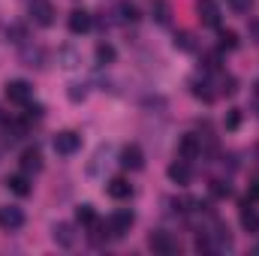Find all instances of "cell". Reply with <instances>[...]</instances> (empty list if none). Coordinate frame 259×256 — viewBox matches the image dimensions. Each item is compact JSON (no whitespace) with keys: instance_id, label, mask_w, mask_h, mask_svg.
Masks as SVG:
<instances>
[{"instance_id":"obj_7","label":"cell","mask_w":259,"mask_h":256,"mask_svg":"<svg viewBox=\"0 0 259 256\" xmlns=\"http://www.w3.org/2000/svg\"><path fill=\"white\" fill-rule=\"evenodd\" d=\"M196 9H199L202 24H208V27L220 24V6H217V0H196Z\"/></svg>"},{"instance_id":"obj_5","label":"cell","mask_w":259,"mask_h":256,"mask_svg":"<svg viewBox=\"0 0 259 256\" xmlns=\"http://www.w3.org/2000/svg\"><path fill=\"white\" fill-rule=\"evenodd\" d=\"M148 247L160 256H169V253L178 250V244H175V238H172L169 232H151V235H148Z\"/></svg>"},{"instance_id":"obj_6","label":"cell","mask_w":259,"mask_h":256,"mask_svg":"<svg viewBox=\"0 0 259 256\" xmlns=\"http://www.w3.org/2000/svg\"><path fill=\"white\" fill-rule=\"evenodd\" d=\"M66 24H69V33H75V36H78V33H88V30L94 27V18H91V12H88V9H72Z\"/></svg>"},{"instance_id":"obj_32","label":"cell","mask_w":259,"mask_h":256,"mask_svg":"<svg viewBox=\"0 0 259 256\" xmlns=\"http://www.w3.org/2000/svg\"><path fill=\"white\" fill-rule=\"evenodd\" d=\"M42 112H46V109H42L39 103H27V115H24V118H27V121H30V118H33V121H39V118H42Z\"/></svg>"},{"instance_id":"obj_40","label":"cell","mask_w":259,"mask_h":256,"mask_svg":"<svg viewBox=\"0 0 259 256\" xmlns=\"http://www.w3.org/2000/svg\"><path fill=\"white\" fill-rule=\"evenodd\" d=\"M256 154H259V148H256Z\"/></svg>"},{"instance_id":"obj_34","label":"cell","mask_w":259,"mask_h":256,"mask_svg":"<svg viewBox=\"0 0 259 256\" xmlns=\"http://www.w3.org/2000/svg\"><path fill=\"white\" fill-rule=\"evenodd\" d=\"M6 36H12V42H24V27H9Z\"/></svg>"},{"instance_id":"obj_15","label":"cell","mask_w":259,"mask_h":256,"mask_svg":"<svg viewBox=\"0 0 259 256\" xmlns=\"http://www.w3.org/2000/svg\"><path fill=\"white\" fill-rule=\"evenodd\" d=\"M6 187L15 193V196H30V175H27V172H21V175H9Z\"/></svg>"},{"instance_id":"obj_9","label":"cell","mask_w":259,"mask_h":256,"mask_svg":"<svg viewBox=\"0 0 259 256\" xmlns=\"http://www.w3.org/2000/svg\"><path fill=\"white\" fill-rule=\"evenodd\" d=\"M169 178H172L175 184H181V187H187V184L193 181V169H190V163L178 157V160H175V163L169 166Z\"/></svg>"},{"instance_id":"obj_36","label":"cell","mask_w":259,"mask_h":256,"mask_svg":"<svg viewBox=\"0 0 259 256\" xmlns=\"http://www.w3.org/2000/svg\"><path fill=\"white\" fill-rule=\"evenodd\" d=\"M247 199H250V202H259V181H253V184H250V190H247Z\"/></svg>"},{"instance_id":"obj_12","label":"cell","mask_w":259,"mask_h":256,"mask_svg":"<svg viewBox=\"0 0 259 256\" xmlns=\"http://www.w3.org/2000/svg\"><path fill=\"white\" fill-rule=\"evenodd\" d=\"M199 154H202V145H199V139H196V136H181V142H178V157L190 163V160H196Z\"/></svg>"},{"instance_id":"obj_1","label":"cell","mask_w":259,"mask_h":256,"mask_svg":"<svg viewBox=\"0 0 259 256\" xmlns=\"http://www.w3.org/2000/svg\"><path fill=\"white\" fill-rule=\"evenodd\" d=\"M136 223V214L130 211V208H121V211H115L112 217H109V232H112V238H121V235H127L130 226Z\"/></svg>"},{"instance_id":"obj_3","label":"cell","mask_w":259,"mask_h":256,"mask_svg":"<svg viewBox=\"0 0 259 256\" xmlns=\"http://www.w3.org/2000/svg\"><path fill=\"white\" fill-rule=\"evenodd\" d=\"M30 97H33V88H30L27 81L15 78V81H9V84H6V100H9V103H15V106H27V103H30Z\"/></svg>"},{"instance_id":"obj_10","label":"cell","mask_w":259,"mask_h":256,"mask_svg":"<svg viewBox=\"0 0 259 256\" xmlns=\"http://www.w3.org/2000/svg\"><path fill=\"white\" fill-rule=\"evenodd\" d=\"M0 226L3 229H21L24 226V214H21V208H15V205H6V208H0Z\"/></svg>"},{"instance_id":"obj_30","label":"cell","mask_w":259,"mask_h":256,"mask_svg":"<svg viewBox=\"0 0 259 256\" xmlns=\"http://www.w3.org/2000/svg\"><path fill=\"white\" fill-rule=\"evenodd\" d=\"M226 130H238V124H241V109H229V115H226Z\"/></svg>"},{"instance_id":"obj_29","label":"cell","mask_w":259,"mask_h":256,"mask_svg":"<svg viewBox=\"0 0 259 256\" xmlns=\"http://www.w3.org/2000/svg\"><path fill=\"white\" fill-rule=\"evenodd\" d=\"M66 94H69V100H72V103H81V100L88 97V88H84V84H69V91H66Z\"/></svg>"},{"instance_id":"obj_35","label":"cell","mask_w":259,"mask_h":256,"mask_svg":"<svg viewBox=\"0 0 259 256\" xmlns=\"http://www.w3.org/2000/svg\"><path fill=\"white\" fill-rule=\"evenodd\" d=\"M61 58L66 61L64 66H75V64H78V58H75V52H72V49H64V52H61Z\"/></svg>"},{"instance_id":"obj_31","label":"cell","mask_w":259,"mask_h":256,"mask_svg":"<svg viewBox=\"0 0 259 256\" xmlns=\"http://www.w3.org/2000/svg\"><path fill=\"white\" fill-rule=\"evenodd\" d=\"M226 3H229V9H232V12H238V15H241V12H250V3H253V0H226Z\"/></svg>"},{"instance_id":"obj_13","label":"cell","mask_w":259,"mask_h":256,"mask_svg":"<svg viewBox=\"0 0 259 256\" xmlns=\"http://www.w3.org/2000/svg\"><path fill=\"white\" fill-rule=\"evenodd\" d=\"M52 238H55L58 247H72V244H75V232H72L69 223H58L55 232H52Z\"/></svg>"},{"instance_id":"obj_11","label":"cell","mask_w":259,"mask_h":256,"mask_svg":"<svg viewBox=\"0 0 259 256\" xmlns=\"http://www.w3.org/2000/svg\"><path fill=\"white\" fill-rule=\"evenodd\" d=\"M238 217H241V226H244L247 232H259V211L253 208L250 199L241 202V214H238Z\"/></svg>"},{"instance_id":"obj_16","label":"cell","mask_w":259,"mask_h":256,"mask_svg":"<svg viewBox=\"0 0 259 256\" xmlns=\"http://www.w3.org/2000/svg\"><path fill=\"white\" fill-rule=\"evenodd\" d=\"M151 15H154V21L157 24H169V18H172V6H169V0H154L151 3Z\"/></svg>"},{"instance_id":"obj_14","label":"cell","mask_w":259,"mask_h":256,"mask_svg":"<svg viewBox=\"0 0 259 256\" xmlns=\"http://www.w3.org/2000/svg\"><path fill=\"white\" fill-rule=\"evenodd\" d=\"M21 169H24L27 175H33V172H39V169H42V157H39V151H36V148H27V151L21 154Z\"/></svg>"},{"instance_id":"obj_27","label":"cell","mask_w":259,"mask_h":256,"mask_svg":"<svg viewBox=\"0 0 259 256\" xmlns=\"http://www.w3.org/2000/svg\"><path fill=\"white\" fill-rule=\"evenodd\" d=\"M175 49H181V52H193V36L187 33V30H181V33H175Z\"/></svg>"},{"instance_id":"obj_21","label":"cell","mask_w":259,"mask_h":256,"mask_svg":"<svg viewBox=\"0 0 259 256\" xmlns=\"http://www.w3.org/2000/svg\"><path fill=\"white\" fill-rule=\"evenodd\" d=\"M217 39H220V42H217L220 52H235V49H238V33H235V30H220Z\"/></svg>"},{"instance_id":"obj_37","label":"cell","mask_w":259,"mask_h":256,"mask_svg":"<svg viewBox=\"0 0 259 256\" xmlns=\"http://www.w3.org/2000/svg\"><path fill=\"white\" fill-rule=\"evenodd\" d=\"M250 33H253V39L259 42V21H253V24H250Z\"/></svg>"},{"instance_id":"obj_4","label":"cell","mask_w":259,"mask_h":256,"mask_svg":"<svg viewBox=\"0 0 259 256\" xmlns=\"http://www.w3.org/2000/svg\"><path fill=\"white\" fill-rule=\"evenodd\" d=\"M30 18H33V24L49 27V24H55V6L49 0H33L30 3Z\"/></svg>"},{"instance_id":"obj_39","label":"cell","mask_w":259,"mask_h":256,"mask_svg":"<svg viewBox=\"0 0 259 256\" xmlns=\"http://www.w3.org/2000/svg\"><path fill=\"white\" fill-rule=\"evenodd\" d=\"M256 253H259V244H256Z\"/></svg>"},{"instance_id":"obj_38","label":"cell","mask_w":259,"mask_h":256,"mask_svg":"<svg viewBox=\"0 0 259 256\" xmlns=\"http://www.w3.org/2000/svg\"><path fill=\"white\" fill-rule=\"evenodd\" d=\"M253 94H256V100H259V81H256V84H253Z\"/></svg>"},{"instance_id":"obj_8","label":"cell","mask_w":259,"mask_h":256,"mask_svg":"<svg viewBox=\"0 0 259 256\" xmlns=\"http://www.w3.org/2000/svg\"><path fill=\"white\" fill-rule=\"evenodd\" d=\"M121 166L130 169V172H139V169L145 166V154H142L139 145H127V148L121 151Z\"/></svg>"},{"instance_id":"obj_20","label":"cell","mask_w":259,"mask_h":256,"mask_svg":"<svg viewBox=\"0 0 259 256\" xmlns=\"http://www.w3.org/2000/svg\"><path fill=\"white\" fill-rule=\"evenodd\" d=\"M21 61H24V66H36V69H39L42 61H46V52H42L39 46H36V49H24V52H21Z\"/></svg>"},{"instance_id":"obj_28","label":"cell","mask_w":259,"mask_h":256,"mask_svg":"<svg viewBox=\"0 0 259 256\" xmlns=\"http://www.w3.org/2000/svg\"><path fill=\"white\" fill-rule=\"evenodd\" d=\"M235 91H238V81H235L232 75H223V78H220V94H226V97H232Z\"/></svg>"},{"instance_id":"obj_33","label":"cell","mask_w":259,"mask_h":256,"mask_svg":"<svg viewBox=\"0 0 259 256\" xmlns=\"http://www.w3.org/2000/svg\"><path fill=\"white\" fill-rule=\"evenodd\" d=\"M196 250H199V253H202V250H205V253H211V250H214L211 235H199V238H196Z\"/></svg>"},{"instance_id":"obj_26","label":"cell","mask_w":259,"mask_h":256,"mask_svg":"<svg viewBox=\"0 0 259 256\" xmlns=\"http://www.w3.org/2000/svg\"><path fill=\"white\" fill-rule=\"evenodd\" d=\"M202 69L205 72H214V69H220V52H208V55H202Z\"/></svg>"},{"instance_id":"obj_17","label":"cell","mask_w":259,"mask_h":256,"mask_svg":"<svg viewBox=\"0 0 259 256\" xmlns=\"http://www.w3.org/2000/svg\"><path fill=\"white\" fill-rule=\"evenodd\" d=\"M106 193H109L112 199H127L130 193H133V187H130L127 178H112V181L106 184Z\"/></svg>"},{"instance_id":"obj_18","label":"cell","mask_w":259,"mask_h":256,"mask_svg":"<svg viewBox=\"0 0 259 256\" xmlns=\"http://www.w3.org/2000/svg\"><path fill=\"white\" fill-rule=\"evenodd\" d=\"M75 223L91 229V226L97 223V211H94V205H88V202H84V205H78V208H75Z\"/></svg>"},{"instance_id":"obj_2","label":"cell","mask_w":259,"mask_h":256,"mask_svg":"<svg viewBox=\"0 0 259 256\" xmlns=\"http://www.w3.org/2000/svg\"><path fill=\"white\" fill-rule=\"evenodd\" d=\"M78 148H81V136H78V133L64 130V133L55 136V154H61V157H72Z\"/></svg>"},{"instance_id":"obj_22","label":"cell","mask_w":259,"mask_h":256,"mask_svg":"<svg viewBox=\"0 0 259 256\" xmlns=\"http://www.w3.org/2000/svg\"><path fill=\"white\" fill-rule=\"evenodd\" d=\"M27 133V121H9L6 124V142H15Z\"/></svg>"},{"instance_id":"obj_23","label":"cell","mask_w":259,"mask_h":256,"mask_svg":"<svg viewBox=\"0 0 259 256\" xmlns=\"http://www.w3.org/2000/svg\"><path fill=\"white\" fill-rule=\"evenodd\" d=\"M97 61L100 64H112L115 61V46L112 42H97Z\"/></svg>"},{"instance_id":"obj_24","label":"cell","mask_w":259,"mask_h":256,"mask_svg":"<svg viewBox=\"0 0 259 256\" xmlns=\"http://www.w3.org/2000/svg\"><path fill=\"white\" fill-rule=\"evenodd\" d=\"M118 12H121L124 21H136V18H139V6L130 3V0H121V3H118Z\"/></svg>"},{"instance_id":"obj_19","label":"cell","mask_w":259,"mask_h":256,"mask_svg":"<svg viewBox=\"0 0 259 256\" xmlns=\"http://www.w3.org/2000/svg\"><path fill=\"white\" fill-rule=\"evenodd\" d=\"M190 91H193L196 100H202V103H214V91H211V84H208L205 78H202V81L193 78V81H190Z\"/></svg>"},{"instance_id":"obj_25","label":"cell","mask_w":259,"mask_h":256,"mask_svg":"<svg viewBox=\"0 0 259 256\" xmlns=\"http://www.w3.org/2000/svg\"><path fill=\"white\" fill-rule=\"evenodd\" d=\"M208 190H211L214 199H229V196H232V187H229L226 181H211V184H208Z\"/></svg>"}]
</instances>
